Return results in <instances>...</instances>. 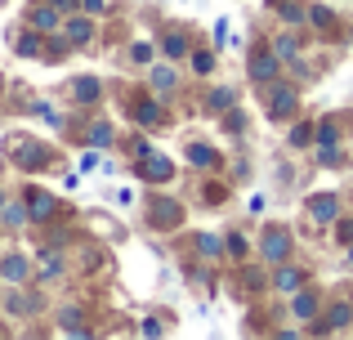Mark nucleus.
Wrapping results in <instances>:
<instances>
[{
    "mask_svg": "<svg viewBox=\"0 0 353 340\" xmlns=\"http://www.w3.org/2000/svg\"><path fill=\"white\" fill-rule=\"evenodd\" d=\"M286 251H291V233H282V228H273V233L264 237V255H268V260H282Z\"/></svg>",
    "mask_w": 353,
    "mask_h": 340,
    "instance_id": "obj_1",
    "label": "nucleus"
},
{
    "mask_svg": "<svg viewBox=\"0 0 353 340\" xmlns=\"http://www.w3.org/2000/svg\"><path fill=\"white\" fill-rule=\"evenodd\" d=\"M27 206H32V215L36 219H45V215H50V210H54V197H50V192H27Z\"/></svg>",
    "mask_w": 353,
    "mask_h": 340,
    "instance_id": "obj_2",
    "label": "nucleus"
},
{
    "mask_svg": "<svg viewBox=\"0 0 353 340\" xmlns=\"http://www.w3.org/2000/svg\"><path fill=\"white\" fill-rule=\"evenodd\" d=\"M309 210H313V219L331 224V219H336V197H313V201H309Z\"/></svg>",
    "mask_w": 353,
    "mask_h": 340,
    "instance_id": "obj_3",
    "label": "nucleus"
},
{
    "mask_svg": "<svg viewBox=\"0 0 353 340\" xmlns=\"http://www.w3.org/2000/svg\"><path fill=\"white\" fill-rule=\"evenodd\" d=\"M286 112H295V90H277L273 94V117H286Z\"/></svg>",
    "mask_w": 353,
    "mask_h": 340,
    "instance_id": "obj_4",
    "label": "nucleus"
},
{
    "mask_svg": "<svg viewBox=\"0 0 353 340\" xmlns=\"http://www.w3.org/2000/svg\"><path fill=\"white\" fill-rule=\"evenodd\" d=\"M273 72H277V59H273V54H264V59L255 63V77H259V81H268Z\"/></svg>",
    "mask_w": 353,
    "mask_h": 340,
    "instance_id": "obj_5",
    "label": "nucleus"
},
{
    "mask_svg": "<svg viewBox=\"0 0 353 340\" xmlns=\"http://www.w3.org/2000/svg\"><path fill=\"white\" fill-rule=\"evenodd\" d=\"M0 273H5L9 282H18V278L27 273V264H23V260H5V264H0Z\"/></svg>",
    "mask_w": 353,
    "mask_h": 340,
    "instance_id": "obj_6",
    "label": "nucleus"
},
{
    "mask_svg": "<svg viewBox=\"0 0 353 340\" xmlns=\"http://www.w3.org/2000/svg\"><path fill=\"white\" fill-rule=\"evenodd\" d=\"M90 143H94V148L112 143V126H94V130H90Z\"/></svg>",
    "mask_w": 353,
    "mask_h": 340,
    "instance_id": "obj_7",
    "label": "nucleus"
},
{
    "mask_svg": "<svg viewBox=\"0 0 353 340\" xmlns=\"http://www.w3.org/2000/svg\"><path fill=\"white\" fill-rule=\"evenodd\" d=\"M277 287H282V291H295V287H300V273L282 269V273H277Z\"/></svg>",
    "mask_w": 353,
    "mask_h": 340,
    "instance_id": "obj_8",
    "label": "nucleus"
},
{
    "mask_svg": "<svg viewBox=\"0 0 353 340\" xmlns=\"http://www.w3.org/2000/svg\"><path fill=\"white\" fill-rule=\"evenodd\" d=\"M68 36H72V41H85V36H90V23H85V18H77V23H68Z\"/></svg>",
    "mask_w": 353,
    "mask_h": 340,
    "instance_id": "obj_9",
    "label": "nucleus"
},
{
    "mask_svg": "<svg viewBox=\"0 0 353 340\" xmlns=\"http://www.w3.org/2000/svg\"><path fill=\"white\" fill-rule=\"evenodd\" d=\"M134 117H139V121H148V126H152V121H157V108H152V103H139V108H134Z\"/></svg>",
    "mask_w": 353,
    "mask_h": 340,
    "instance_id": "obj_10",
    "label": "nucleus"
},
{
    "mask_svg": "<svg viewBox=\"0 0 353 340\" xmlns=\"http://www.w3.org/2000/svg\"><path fill=\"white\" fill-rule=\"evenodd\" d=\"M94 94H99L94 81H77V99H94Z\"/></svg>",
    "mask_w": 353,
    "mask_h": 340,
    "instance_id": "obj_11",
    "label": "nucleus"
},
{
    "mask_svg": "<svg viewBox=\"0 0 353 340\" xmlns=\"http://www.w3.org/2000/svg\"><path fill=\"white\" fill-rule=\"evenodd\" d=\"M32 18H36V23H41V27H54V9H50V5H41V9H36Z\"/></svg>",
    "mask_w": 353,
    "mask_h": 340,
    "instance_id": "obj_12",
    "label": "nucleus"
},
{
    "mask_svg": "<svg viewBox=\"0 0 353 340\" xmlns=\"http://www.w3.org/2000/svg\"><path fill=\"white\" fill-rule=\"evenodd\" d=\"M152 81L165 90V86H174V72H170V68H157V77H152Z\"/></svg>",
    "mask_w": 353,
    "mask_h": 340,
    "instance_id": "obj_13",
    "label": "nucleus"
},
{
    "mask_svg": "<svg viewBox=\"0 0 353 340\" xmlns=\"http://www.w3.org/2000/svg\"><path fill=\"white\" fill-rule=\"evenodd\" d=\"M228 99H233L228 90H215V94H210V108H228Z\"/></svg>",
    "mask_w": 353,
    "mask_h": 340,
    "instance_id": "obj_14",
    "label": "nucleus"
},
{
    "mask_svg": "<svg viewBox=\"0 0 353 340\" xmlns=\"http://www.w3.org/2000/svg\"><path fill=\"white\" fill-rule=\"evenodd\" d=\"M165 50H170V54H183V36H165Z\"/></svg>",
    "mask_w": 353,
    "mask_h": 340,
    "instance_id": "obj_15",
    "label": "nucleus"
},
{
    "mask_svg": "<svg viewBox=\"0 0 353 340\" xmlns=\"http://www.w3.org/2000/svg\"><path fill=\"white\" fill-rule=\"evenodd\" d=\"M201 255H219V242H215V237H201Z\"/></svg>",
    "mask_w": 353,
    "mask_h": 340,
    "instance_id": "obj_16",
    "label": "nucleus"
},
{
    "mask_svg": "<svg viewBox=\"0 0 353 340\" xmlns=\"http://www.w3.org/2000/svg\"><path fill=\"white\" fill-rule=\"evenodd\" d=\"M345 323H349V309H345V305H340V309H336V314H331V327H345Z\"/></svg>",
    "mask_w": 353,
    "mask_h": 340,
    "instance_id": "obj_17",
    "label": "nucleus"
},
{
    "mask_svg": "<svg viewBox=\"0 0 353 340\" xmlns=\"http://www.w3.org/2000/svg\"><path fill=\"white\" fill-rule=\"evenodd\" d=\"M85 5H90V9H94V14H99V9H103V0H85Z\"/></svg>",
    "mask_w": 353,
    "mask_h": 340,
    "instance_id": "obj_18",
    "label": "nucleus"
}]
</instances>
